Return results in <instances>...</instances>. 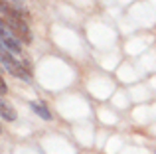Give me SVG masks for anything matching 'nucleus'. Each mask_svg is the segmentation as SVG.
<instances>
[{"label": "nucleus", "mask_w": 156, "mask_h": 154, "mask_svg": "<svg viewBox=\"0 0 156 154\" xmlns=\"http://www.w3.org/2000/svg\"><path fill=\"white\" fill-rule=\"evenodd\" d=\"M2 67L18 79H24V81L32 79V63L26 59V55H16L2 47Z\"/></svg>", "instance_id": "obj_2"}, {"label": "nucleus", "mask_w": 156, "mask_h": 154, "mask_svg": "<svg viewBox=\"0 0 156 154\" xmlns=\"http://www.w3.org/2000/svg\"><path fill=\"white\" fill-rule=\"evenodd\" d=\"M2 24L12 32L14 38L20 40V42H24V44L32 42V32H30V28H28L26 18L22 16V10L12 8L10 4L2 2Z\"/></svg>", "instance_id": "obj_1"}, {"label": "nucleus", "mask_w": 156, "mask_h": 154, "mask_svg": "<svg viewBox=\"0 0 156 154\" xmlns=\"http://www.w3.org/2000/svg\"><path fill=\"white\" fill-rule=\"evenodd\" d=\"M0 87H2L0 91H2V95H4V93H6V83H4V81H0Z\"/></svg>", "instance_id": "obj_5"}, {"label": "nucleus", "mask_w": 156, "mask_h": 154, "mask_svg": "<svg viewBox=\"0 0 156 154\" xmlns=\"http://www.w3.org/2000/svg\"><path fill=\"white\" fill-rule=\"evenodd\" d=\"M0 113H2V119L4 121H14L16 119L14 107H12L10 103H6V101H2V103H0Z\"/></svg>", "instance_id": "obj_3"}, {"label": "nucleus", "mask_w": 156, "mask_h": 154, "mask_svg": "<svg viewBox=\"0 0 156 154\" xmlns=\"http://www.w3.org/2000/svg\"><path fill=\"white\" fill-rule=\"evenodd\" d=\"M30 107H32V111H34V113H38V115L42 117L44 121H50V119H51L50 111H48V109L44 107V103H38V101H34V103H30Z\"/></svg>", "instance_id": "obj_4"}]
</instances>
